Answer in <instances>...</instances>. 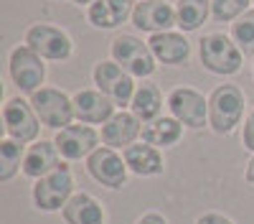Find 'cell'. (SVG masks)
<instances>
[{
    "label": "cell",
    "mask_w": 254,
    "mask_h": 224,
    "mask_svg": "<svg viewBox=\"0 0 254 224\" xmlns=\"http://www.w3.org/2000/svg\"><path fill=\"white\" fill-rule=\"evenodd\" d=\"M198 61L214 76H234L242 72L244 54L229 33L211 31L203 33V38L198 41Z\"/></svg>",
    "instance_id": "cell-1"
},
{
    "label": "cell",
    "mask_w": 254,
    "mask_h": 224,
    "mask_svg": "<svg viewBox=\"0 0 254 224\" xmlns=\"http://www.w3.org/2000/svg\"><path fill=\"white\" fill-rule=\"evenodd\" d=\"M247 94L237 84H219L208 94V128L216 135H231L244 120Z\"/></svg>",
    "instance_id": "cell-2"
},
{
    "label": "cell",
    "mask_w": 254,
    "mask_h": 224,
    "mask_svg": "<svg viewBox=\"0 0 254 224\" xmlns=\"http://www.w3.org/2000/svg\"><path fill=\"white\" fill-rule=\"evenodd\" d=\"M110 59L132 74L135 79H150L158 69V61L150 51V44L135 33H120L110 44Z\"/></svg>",
    "instance_id": "cell-3"
},
{
    "label": "cell",
    "mask_w": 254,
    "mask_h": 224,
    "mask_svg": "<svg viewBox=\"0 0 254 224\" xmlns=\"http://www.w3.org/2000/svg\"><path fill=\"white\" fill-rule=\"evenodd\" d=\"M8 76L20 94H33L46 87V59H41L31 46L18 44L8 56Z\"/></svg>",
    "instance_id": "cell-4"
},
{
    "label": "cell",
    "mask_w": 254,
    "mask_h": 224,
    "mask_svg": "<svg viewBox=\"0 0 254 224\" xmlns=\"http://www.w3.org/2000/svg\"><path fill=\"white\" fill-rule=\"evenodd\" d=\"M23 44L46 61H69L74 56V38L69 36V31L54 23H44V20L26 28Z\"/></svg>",
    "instance_id": "cell-5"
},
{
    "label": "cell",
    "mask_w": 254,
    "mask_h": 224,
    "mask_svg": "<svg viewBox=\"0 0 254 224\" xmlns=\"http://www.w3.org/2000/svg\"><path fill=\"white\" fill-rule=\"evenodd\" d=\"M92 81H94V87L102 92V94H107L117 110H125V107H130V102L135 97V76L132 74H127L117 61L112 59H104V61H97L94 69H92Z\"/></svg>",
    "instance_id": "cell-6"
},
{
    "label": "cell",
    "mask_w": 254,
    "mask_h": 224,
    "mask_svg": "<svg viewBox=\"0 0 254 224\" xmlns=\"http://www.w3.org/2000/svg\"><path fill=\"white\" fill-rule=\"evenodd\" d=\"M28 99H31V105H33V110H36V115H38L44 128L64 130L66 125H71V120H76L74 117V99L64 89L41 87Z\"/></svg>",
    "instance_id": "cell-7"
},
{
    "label": "cell",
    "mask_w": 254,
    "mask_h": 224,
    "mask_svg": "<svg viewBox=\"0 0 254 224\" xmlns=\"http://www.w3.org/2000/svg\"><path fill=\"white\" fill-rule=\"evenodd\" d=\"M3 130L5 138L18 140L20 146H31L38 140L41 133V120L31 105V99L26 97H8L3 105Z\"/></svg>",
    "instance_id": "cell-8"
},
{
    "label": "cell",
    "mask_w": 254,
    "mask_h": 224,
    "mask_svg": "<svg viewBox=\"0 0 254 224\" xmlns=\"http://www.w3.org/2000/svg\"><path fill=\"white\" fill-rule=\"evenodd\" d=\"M74 194V176L66 163L33 183V204L38 212H61Z\"/></svg>",
    "instance_id": "cell-9"
},
{
    "label": "cell",
    "mask_w": 254,
    "mask_h": 224,
    "mask_svg": "<svg viewBox=\"0 0 254 224\" xmlns=\"http://www.w3.org/2000/svg\"><path fill=\"white\" fill-rule=\"evenodd\" d=\"M165 105L171 115L190 130H201L208 125V97L193 87H176L168 92Z\"/></svg>",
    "instance_id": "cell-10"
},
{
    "label": "cell",
    "mask_w": 254,
    "mask_h": 224,
    "mask_svg": "<svg viewBox=\"0 0 254 224\" xmlns=\"http://www.w3.org/2000/svg\"><path fill=\"white\" fill-rule=\"evenodd\" d=\"M87 173L102 183L104 189H122L127 183V168L125 158L115 150V148H107V146H99L89 158H87Z\"/></svg>",
    "instance_id": "cell-11"
},
{
    "label": "cell",
    "mask_w": 254,
    "mask_h": 224,
    "mask_svg": "<svg viewBox=\"0 0 254 224\" xmlns=\"http://www.w3.org/2000/svg\"><path fill=\"white\" fill-rule=\"evenodd\" d=\"M132 26L140 33H163V31H173L178 26V15L176 5L168 0H140L132 8Z\"/></svg>",
    "instance_id": "cell-12"
},
{
    "label": "cell",
    "mask_w": 254,
    "mask_h": 224,
    "mask_svg": "<svg viewBox=\"0 0 254 224\" xmlns=\"http://www.w3.org/2000/svg\"><path fill=\"white\" fill-rule=\"evenodd\" d=\"M99 140H102V135L92 125H84V122L56 130V138H54L64 160H81V158L87 160L99 148Z\"/></svg>",
    "instance_id": "cell-13"
},
{
    "label": "cell",
    "mask_w": 254,
    "mask_h": 224,
    "mask_svg": "<svg viewBox=\"0 0 254 224\" xmlns=\"http://www.w3.org/2000/svg\"><path fill=\"white\" fill-rule=\"evenodd\" d=\"M150 51L155 56L158 64L163 67H186L190 61V41L186 38L183 31H163V33H153L147 38Z\"/></svg>",
    "instance_id": "cell-14"
},
{
    "label": "cell",
    "mask_w": 254,
    "mask_h": 224,
    "mask_svg": "<svg viewBox=\"0 0 254 224\" xmlns=\"http://www.w3.org/2000/svg\"><path fill=\"white\" fill-rule=\"evenodd\" d=\"M71 99H74V117L84 122V125H104L117 112V105L107 94H102L97 87L79 89L71 94Z\"/></svg>",
    "instance_id": "cell-15"
},
{
    "label": "cell",
    "mask_w": 254,
    "mask_h": 224,
    "mask_svg": "<svg viewBox=\"0 0 254 224\" xmlns=\"http://www.w3.org/2000/svg\"><path fill=\"white\" fill-rule=\"evenodd\" d=\"M142 125L145 122L135 115V112H127V110H117L112 115V120H107L102 125L99 135H102V146L107 148H130L132 143L142 135Z\"/></svg>",
    "instance_id": "cell-16"
},
{
    "label": "cell",
    "mask_w": 254,
    "mask_h": 224,
    "mask_svg": "<svg viewBox=\"0 0 254 224\" xmlns=\"http://www.w3.org/2000/svg\"><path fill=\"white\" fill-rule=\"evenodd\" d=\"M64 166V158L56 148L54 140H36L26 148V155H23V176L38 181L49 173H54L56 168Z\"/></svg>",
    "instance_id": "cell-17"
},
{
    "label": "cell",
    "mask_w": 254,
    "mask_h": 224,
    "mask_svg": "<svg viewBox=\"0 0 254 224\" xmlns=\"http://www.w3.org/2000/svg\"><path fill=\"white\" fill-rule=\"evenodd\" d=\"M135 0H94L87 8V23L97 31H115L132 18Z\"/></svg>",
    "instance_id": "cell-18"
},
{
    "label": "cell",
    "mask_w": 254,
    "mask_h": 224,
    "mask_svg": "<svg viewBox=\"0 0 254 224\" xmlns=\"http://www.w3.org/2000/svg\"><path fill=\"white\" fill-rule=\"evenodd\" d=\"M122 158L127 163L130 173L140 176V178H150V176H160L165 171V160L160 148L150 146V143H132L130 148L122 150Z\"/></svg>",
    "instance_id": "cell-19"
},
{
    "label": "cell",
    "mask_w": 254,
    "mask_h": 224,
    "mask_svg": "<svg viewBox=\"0 0 254 224\" xmlns=\"http://www.w3.org/2000/svg\"><path fill=\"white\" fill-rule=\"evenodd\" d=\"M61 214L66 224H104L107 222L104 207L87 191H76L66 201V207L61 209Z\"/></svg>",
    "instance_id": "cell-20"
},
{
    "label": "cell",
    "mask_w": 254,
    "mask_h": 224,
    "mask_svg": "<svg viewBox=\"0 0 254 224\" xmlns=\"http://www.w3.org/2000/svg\"><path fill=\"white\" fill-rule=\"evenodd\" d=\"M183 122H178L173 115H160L142 125V143H150L155 148H173L183 138Z\"/></svg>",
    "instance_id": "cell-21"
},
{
    "label": "cell",
    "mask_w": 254,
    "mask_h": 224,
    "mask_svg": "<svg viewBox=\"0 0 254 224\" xmlns=\"http://www.w3.org/2000/svg\"><path fill=\"white\" fill-rule=\"evenodd\" d=\"M130 112H135L142 122H150L163 115V92L153 79H142L137 84L135 97L130 102Z\"/></svg>",
    "instance_id": "cell-22"
},
{
    "label": "cell",
    "mask_w": 254,
    "mask_h": 224,
    "mask_svg": "<svg viewBox=\"0 0 254 224\" xmlns=\"http://www.w3.org/2000/svg\"><path fill=\"white\" fill-rule=\"evenodd\" d=\"M178 31L193 33L198 31L211 15V0H176Z\"/></svg>",
    "instance_id": "cell-23"
},
{
    "label": "cell",
    "mask_w": 254,
    "mask_h": 224,
    "mask_svg": "<svg viewBox=\"0 0 254 224\" xmlns=\"http://www.w3.org/2000/svg\"><path fill=\"white\" fill-rule=\"evenodd\" d=\"M23 155H26V148L18 140H13V138L0 140V181L3 183H8L23 168Z\"/></svg>",
    "instance_id": "cell-24"
},
{
    "label": "cell",
    "mask_w": 254,
    "mask_h": 224,
    "mask_svg": "<svg viewBox=\"0 0 254 224\" xmlns=\"http://www.w3.org/2000/svg\"><path fill=\"white\" fill-rule=\"evenodd\" d=\"M229 36L234 38V44L242 49L244 56L254 59V8H249L244 15H239L229 28Z\"/></svg>",
    "instance_id": "cell-25"
},
{
    "label": "cell",
    "mask_w": 254,
    "mask_h": 224,
    "mask_svg": "<svg viewBox=\"0 0 254 224\" xmlns=\"http://www.w3.org/2000/svg\"><path fill=\"white\" fill-rule=\"evenodd\" d=\"M252 5V0H211V18L216 23H234Z\"/></svg>",
    "instance_id": "cell-26"
},
{
    "label": "cell",
    "mask_w": 254,
    "mask_h": 224,
    "mask_svg": "<svg viewBox=\"0 0 254 224\" xmlns=\"http://www.w3.org/2000/svg\"><path fill=\"white\" fill-rule=\"evenodd\" d=\"M242 146L247 148V150H252L254 153V107H252V112L244 117V130H242Z\"/></svg>",
    "instance_id": "cell-27"
},
{
    "label": "cell",
    "mask_w": 254,
    "mask_h": 224,
    "mask_svg": "<svg viewBox=\"0 0 254 224\" xmlns=\"http://www.w3.org/2000/svg\"><path fill=\"white\" fill-rule=\"evenodd\" d=\"M196 224H234L226 214H219V212H206L196 219Z\"/></svg>",
    "instance_id": "cell-28"
},
{
    "label": "cell",
    "mask_w": 254,
    "mask_h": 224,
    "mask_svg": "<svg viewBox=\"0 0 254 224\" xmlns=\"http://www.w3.org/2000/svg\"><path fill=\"white\" fill-rule=\"evenodd\" d=\"M135 224H168V219H165L163 214H158V212H147V214H142Z\"/></svg>",
    "instance_id": "cell-29"
},
{
    "label": "cell",
    "mask_w": 254,
    "mask_h": 224,
    "mask_svg": "<svg viewBox=\"0 0 254 224\" xmlns=\"http://www.w3.org/2000/svg\"><path fill=\"white\" fill-rule=\"evenodd\" d=\"M244 178H247V183H252V186H254V155H252V158H249V163H247Z\"/></svg>",
    "instance_id": "cell-30"
},
{
    "label": "cell",
    "mask_w": 254,
    "mask_h": 224,
    "mask_svg": "<svg viewBox=\"0 0 254 224\" xmlns=\"http://www.w3.org/2000/svg\"><path fill=\"white\" fill-rule=\"evenodd\" d=\"M71 3H74V5H79V8H89V5L94 3V0H71Z\"/></svg>",
    "instance_id": "cell-31"
},
{
    "label": "cell",
    "mask_w": 254,
    "mask_h": 224,
    "mask_svg": "<svg viewBox=\"0 0 254 224\" xmlns=\"http://www.w3.org/2000/svg\"><path fill=\"white\" fill-rule=\"evenodd\" d=\"M252 76H254V59H252Z\"/></svg>",
    "instance_id": "cell-32"
},
{
    "label": "cell",
    "mask_w": 254,
    "mask_h": 224,
    "mask_svg": "<svg viewBox=\"0 0 254 224\" xmlns=\"http://www.w3.org/2000/svg\"><path fill=\"white\" fill-rule=\"evenodd\" d=\"M252 8H254V0H252Z\"/></svg>",
    "instance_id": "cell-33"
},
{
    "label": "cell",
    "mask_w": 254,
    "mask_h": 224,
    "mask_svg": "<svg viewBox=\"0 0 254 224\" xmlns=\"http://www.w3.org/2000/svg\"><path fill=\"white\" fill-rule=\"evenodd\" d=\"M135 3H140V0H135Z\"/></svg>",
    "instance_id": "cell-34"
},
{
    "label": "cell",
    "mask_w": 254,
    "mask_h": 224,
    "mask_svg": "<svg viewBox=\"0 0 254 224\" xmlns=\"http://www.w3.org/2000/svg\"><path fill=\"white\" fill-rule=\"evenodd\" d=\"M56 3H59V0H56Z\"/></svg>",
    "instance_id": "cell-35"
}]
</instances>
